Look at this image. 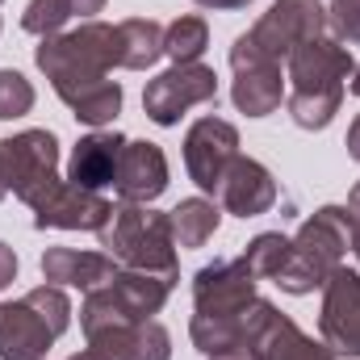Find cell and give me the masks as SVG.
<instances>
[{
	"label": "cell",
	"instance_id": "52a82bcc",
	"mask_svg": "<svg viewBox=\"0 0 360 360\" xmlns=\"http://www.w3.org/2000/svg\"><path fill=\"white\" fill-rule=\"evenodd\" d=\"M218 101V76L205 63H172L143 89V109L155 126H176L193 105Z\"/></svg>",
	"mask_w": 360,
	"mask_h": 360
},
{
	"label": "cell",
	"instance_id": "d6986e66",
	"mask_svg": "<svg viewBox=\"0 0 360 360\" xmlns=\"http://www.w3.org/2000/svg\"><path fill=\"white\" fill-rule=\"evenodd\" d=\"M117 260L109 252H76V248H51L42 256V276L46 285H59V289H101L117 276Z\"/></svg>",
	"mask_w": 360,
	"mask_h": 360
},
{
	"label": "cell",
	"instance_id": "277c9868",
	"mask_svg": "<svg viewBox=\"0 0 360 360\" xmlns=\"http://www.w3.org/2000/svg\"><path fill=\"white\" fill-rule=\"evenodd\" d=\"M101 248L122 264L139 272H180L176 269V239L168 214L139 205V201H117L109 222L96 231Z\"/></svg>",
	"mask_w": 360,
	"mask_h": 360
},
{
	"label": "cell",
	"instance_id": "d6a6232c",
	"mask_svg": "<svg viewBox=\"0 0 360 360\" xmlns=\"http://www.w3.org/2000/svg\"><path fill=\"white\" fill-rule=\"evenodd\" d=\"M348 210H352V214L360 218V180L352 184V193H348Z\"/></svg>",
	"mask_w": 360,
	"mask_h": 360
},
{
	"label": "cell",
	"instance_id": "ac0fdd59",
	"mask_svg": "<svg viewBox=\"0 0 360 360\" xmlns=\"http://www.w3.org/2000/svg\"><path fill=\"white\" fill-rule=\"evenodd\" d=\"M122 147L126 139L117 130H92L84 134L76 147H72V160H68V180L80 184V188H109L117 180V160H122Z\"/></svg>",
	"mask_w": 360,
	"mask_h": 360
},
{
	"label": "cell",
	"instance_id": "4fadbf2b",
	"mask_svg": "<svg viewBox=\"0 0 360 360\" xmlns=\"http://www.w3.org/2000/svg\"><path fill=\"white\" fill-rule=\"evenodd\" d=\"M113 188H117L122 201H139V205H151L155 197H164V188H168V155H164V147L147 143V139H126Z\"/></svg>",
	"mask_w": 360,
	"mask_h": 360
},
{
	"label": "cell",
	"instance_id": "4316f807",
	"mask_svg": "<svg viewBox=\"0 0 360 360\" xmlns=\"http://www.w3.org/2000/svg\"><path fill=\"white\" fill-rule=\"evenodd\" d=\"M34 109V84L13 72V68H0V122H13V117H25Z\"/></svg>",
	"mask_w": 360,
	"mask_h": 360
},
{
	"label": "cell",
	"instance_id": "8d00e7d4",
	"mask_svg": "<svg viewBox=\"0 0 360 360\" xmlns=\"http://www.w3.org/2000/svg\"><path fill=\"white\" fill-rule=\"evenodd\" d=\"M214 360H256V356H214Z\"/></svg>",
	"mask_w": 360,
	"mask_h": 360
},
{
	"label": "cell",
	"instance_id": "3957f363",
	"mask_svg": "<svg viewBox=\"0 0 360 360\" xmlns=\"http://www.w3.org/2000/svg\"><path fill=\"white\" fill-rule=\"evenodd\" d=\"M348 252H360V218L348 205H323L297 226V235L289 239V256L272 281L285 293L306 297L331 281Z\"/></svg>",
	"mask_w": 360,
	"mask_h": 360
},
{
	"label": "cell",
	"instance_id": "30bf717a",
	"mask_svg": "<svg viewBox=\"0 0 360 360\" xmlns=\"http://www.w3.org/2000/svg\"><path fill=\"white\" fill-rule=\"evenodd\" d=\"M239 160V130L222 117H197L184 134V168L188 180L201 188V193H214L222 188L226 168Z\"/></svg>",
	"mask_w": 360,
	"mask_h": 360
},
{
	"label": "cell",
	"instance_id": "484cf974",
	"mask_svg": "<svg viewBox=\"0 0 360 360\" xmlns=\"http://www.w3.org/2000/svg\"><path fill=\"white\" fill-rule=\"evenodd\" d=\"M25 302L42 314V323L55 331V340L72 327V302H68V293H63L59 285H38V289L25 293Z\"/></svg>",
	"mask_w": 360,
	"mask_h": 360
},
{
	"label": "cell",
	"instance_id": "836d02e7",
	"mask_svg": "<svg viewBox=\"0 0 360 360\" xmlns=\"http://www.w3.org/2000/svg\"><path fill=\"white\" fill-rule=\"evenodd\" d=\"M348 92H352V96H360V63L352 68V80H348Z\"/></svg>",
	"mask_w": 360,
	"mask_h": 360
},
{
	"label": "cell",
	"instance_id": "74e56055",
	"mask_svg": "<svg viewBox=\"0 0 360 360\" xmlns=\"http://www.w3.org/2000/svg\"><path fill=\"white\" fill-rule=\"evenodd\" d=\"M356 256H360V252H356Z\"/></svg>",
	"mask_w": 360,
	"mask_h": 360
},
{
	"label": "cell",
	"instance_id": "8992f818",
	"mask_svg": "<svg viewBox=\"0 0 360 360\" xmlns=\"http://www.w3.org/2000/svg\"><path fill=\"white\" fill-rule=\"evenodd\" d=\"M327 8H323V0H276L269 13L248 30V42L260 51V55H269V59H289L302 42H310V38H323L327 34Z\"/></svg>",
	"mask_w": 360,
	"mask_h": 360
},
{
	"label": "cell",
	"instance_id": "9c48e42d",
	"mask_svg": "<svg viewBox=\"0 0 360 360\" xmlns=\"http://www.w3.org/2000/svg\"><path fill=\"white\" fill-rule=\"evenodd\" d=\"M256 306V276L248 260H214L193 276V314L197 319H239Z\"/></svg>",
	"mask_w": 360,
	"mask_h": 360
},
{
	"label": "cell",
	"instance_id": "9a60e30c",
	"mask_svg": "<svg viewBox=\"0 0 360 360\" xmlns=\"http://www.w3.org/2000/svg\"><path fill=\"white\" fill-rule=\"evenodd\" d=\"M218 201H222L226 214H235V218H260V214H269L272 205H276V180H272V172L260 160L239 155V160L226 168V176H222Z\"/></svg>",
	"mask_w": 360,
	"mask_h": 360
},
{
	"label": "cell",
	"instance_id": "2e32d148",
	"mask_svg": "<svg viewBox=\"0 0 360 360\" xmlns=\"http://www.w3.org/2000/svg\"><path fill=\"white\" fill-rule=\"evenodd\" d=\"M55 344V331L42 323V314L21 302H0V360H46Z\"/></svg>",
	"mask_w": 360,
	"mask_h": 360
},
{
	"label": "cell",
	"instance_id": "8fae6325",
	"mask_svg": "<svg viewBox=\"0 0 360 360\" xmlns=\"http://www.w3.org/2000/svg\"><path fill=\"white\" fill-rule=\"evenodd\" d=\"M319 335L335 356H360V272L340 269L323 285V310H319Z\"/></svg>",
	"mask_w": 360,
	"mask_h": 360
},
{
	"label": "cell",
	"instance_id": "7a4b0ae2",
	"mask_svg": "<svg viewBox=\"0 0 360 360\" xmlns=\"http://www.w3.org/2000/svg\"><path fill=\"white\" fill-rule=\"evenodd\" d=\"M356 59L340 38H310L285 59V84H289V117L302 130H327L331 117L344 105V89Z\"/></svg>",
	"mask_w": 360,
	"mask_h": 360
},
{
	"label": "cell",
	"instance_id": "4dcf8cb0",
	"mask_svg": "<svg viewBox=\"0 0 360 360\" xmlns=\"http://www.w3.org/2000/svg\"><path fill=\"white\" fill-rule=\"evenodd\" d=\"M201 8H214V13H235V8H248L252 0H193Z\"/></svg>",
	"mask_w": 360,
	"mask_h": 360
},
{
	"label": "cell",
	"instance_id": "603a6c76",
	"mask_svg": "<svg viewBox=\"0 0 360 360\" xmlns=\"http://www.w3.org/2000/svg\"><path fill=\"white\" fill-rule=\"evenodd\" d=\"M210 46V25L205 17H176L168 30H164V55L172 63H201Z\"/></svg>",
	"mask_w": 360,
	"mask_h": 360
},
{
	"label": "cell",
	"instance_id": "5b68a950",
	"mask_svg": "<svg viewBox=\"0 0 360 360\" xmlns=\"http://www.w3.org/2000/svg\"><path fill=\"white\" fill-rule=\"evenodd\" d=\"M0 168L4 184L30 210L59 184V139L51 130H21L0 139Z\"/></svg>",
	"mask_w": 360,
	"mask_h": 360
},
{
	"label": "cell",
	"instance_id": "6da1fadb",
	"mask_svg": "<svg viewBox=\"0 0 360 360\" xmlns=\"http://www.w3.org/2000/svg\"><path fill=\"white\" fill-rule=\"evenodd\" d=\"M38 72L51 80L55 96L92 130H105L122 113V84L109 80L117 68V25L109 21H80L55 38L34 46Z\"/></svg>",
	"mask_w": 360,
	"mask_h": 360
},
{
	"label": "cell",
	"instance_id": "7c38bea8",
	"mask_svg": "<svg viewBox=\"0 0 360 360\" xmlns=\"http://www.w3.org/2000/svg\"><path fill=\"white\" fill-rule=\"evenodd\" d=\"M113 205L92 193V188H80L72 180H59L38 205H34V226L38 231H101L109 222Z\"/></svg>",
	"mask_w": 360,
	"mask_h": 360
},
{
	"label": "cell",
	"instance_id": "f1b7e54d",
	"mask_svg": "<svg viewBox=\"0 0 360 360\" xmlns=\"http://www.w3.org/2000/svg\"><path fill=\"white\" fill-rule=\"evenodd\" d=\"M13 276H17V256H13L8 243H0V289H8Z\"/></svg>",
	"mask_w": 360,
	"mask_h": 360
},
{
	"label": "cell",
	"instance_id": "44dd1931",
	"mask_svg": "<svg viewBox=\"0 0 360 360\" xmlns=\"http://www.w3.org/2000/svg\"><path fill=\"white\" fill-rule=\"evenodd\" d=\"M260 360H335V352L323 340L306 335L289 314L276 310V319L269 323V331L260 340Z\"/></svg>",
	"mask_w": 360,
	"mask_h": 360
},
{
	"label": "cell",
	"instance_id": "ffe728a7",
	"mask_svg": "<svg viewBox=\"0 0 360 360\" xmlns=\"http://www.w3.org/2000/svg\"><path fill=\"white\" fill-rule=\"evenodd\" d=\"M164 59V25L151 17H126L117 21V68L147 72Z\"/></svg>",
	"mask_w": 360,
	"mask_h": 360
},
{
	"label": "cell",
	"instance_id": "83f0119b",
	"mask_svg": "<svg viewBox=\"0 0 360 360\" xmlns=\"http://www.w3.org/2000/svg\"><path fill=\"white\" fill-rule=\"evenodd\" d=\"M327 21L344 46H360V0H331Z\"/></svg>",
	"mask_w": 360,
	"mask_h": 360
},
{
	"label": "cell",
	"instance_id": "ba28073f",
	"mask_svg": "<svg viewBox=\"0 0 360 360\" xmlns=\"http://www.w3.org/2000/svg\"><path fill=\"white\" fill-rule=\"evenodd\" d=\"M231 72H235L231 101H235L239 113H248V117H269V113L281 109L285 89H289L285 76H281V63L269 59V55H260V51L248 42V34H239L235 46H231Z\"/></svg>",
	"mask_w": 360,
	"mask_h": 360
},
{
	"label": "cell",
	"instance_id": "cb8c5ba5",
	"mask_svg": "<svg viewBox=\"0 0 360 360\" xmlns=\"http://www.w3.org/2000/svg\"><path fill=\"white\" fill-rule=\"evenodd\" d=\"M285 256H289V239L281 235V231H264V235H256L252 243H248V252H243V260H248V269L256 281H272L281 264H285Z\"/></svg>",
	"mask_w": 360,
	"mask_h": 360
},
{
	"label": "cell",
	"instance_id": "e575fe53",
	"mask_svg": "<svg viewBox=\"0 0 360 360\" xmlns=\"http://www.w3.org/2000/svg\"><path fill=\"white\" fill-rule=\"evenodd\" d=\"M68 360H101V356H96V352H89V348H84V352H76V356H68Z\"/></svg>",
	"mask_w": 360,
	"mask_h": 360
},
{
	"label": "cell",
	"instance_id": "5bb4252c",
	"mask_svg": "<svg viewBox=\"0 0 360 360\" xmlns=\"http://www.w3.org/2000/svg\"><path fill=\"white\" fill-rule=\"evenodd\" d=\"M89 352L101 360H172V335L155 319L147 323H113L89 331Z\"/></svg>",
	"mask_w": 360,
	"mask_h": 360
},
{
	"label": "cell",
	"instance_id": "e0dca14e",
	"mask_svg": "<svg viewBox=\"0 0 360 360\" xmlns=\"http://www.w3.org/2000/svg\"><path fill=\"white\" fill-rule=\"evenodd\" d=\"M176 281H180V272L117 269V276L109 281V293H113V302L122 306V314H126V319L147 323V319H155V314L168 306V297H172Z\"/></svg>",
	"mask_w": 360,
	"mask_h": 360
},
{
	"label": "cell",
	"instance_id": "d4e9b609",
	"mask_svg": "<svg viewBox=\"0 0 360 360\" xmlns=\"http://www.w3.org/2000/svg\"><path fill=\"white\" fill-rule=\"evenodd\" d=\"M72 21V4L68 0H30L21 13V30L34 38H55L63 34V25Z\"/></svg>",
	"mask_w": 360,
	"mask_h": 360
},
{
	"label": "cell",
	"instance_id": "1f68e13d",
	"mask_svg": "<svg viewBox=\"0 0 360 360\" xmlns=\"http://www.w3.org/2000/svg\"><path fill=\"white\" fill-rule=\"evenodd\" d=\"M348 155L360 164V113H356V122L348 126Z\"/></svg>",
	"mask_w": 360,
	"mask_h": 360
},
{
	"label": "cell",
	"instance_id": "7402d4cb",
	"mask_svg": "<svg viewBox=\"0 0 360 360\" xmlns=\"http://www.w3.org/2000/svg\"><path fill=\"white\" fill-rule=\"evenodd\" d=\"M168 222H172L176 248H205V243L218 235L222 210H218L210 197H184L176 210H168Z\"/></svg>",
	"mask_w": 360,
	"mask_h": 360
},
{
	"label": "cell",
	"instance_id": "f546056e",
	"mask_svg": "<svg viewBox=\"0 0 360 360\" xmlns=\"http://www.w3.org/2000/svg\"><path fill=\"white\" fill-rule=\"evenodd\" d=\"M72 4V17H80V21H96V13L105 8V0H68Z\"/></svg>",
	"mask_w": 360,
	"mask_h": 360
},
{
	"label": "cell",
	"instance_id": "d590c367",
	"mask_svg": "<svg viewBox=\"0 0 360 360\" xmlns=\"http://www.w3.org/2000/svg\"><path fill=\"white\" fill-rule=\"evenodd\" d=\"M4 193H8V184H4V168H0V197H4Z\"/></svg>",
	"mask_w": 360,
	"mask_h": 360
}]
</instances>
